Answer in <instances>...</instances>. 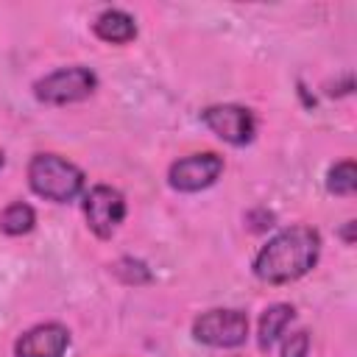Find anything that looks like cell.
<instances>
[{
  "label": "cell",
  "mask_w": 357,
  "mask_h": 357,
  "mask_svg": "<svg viewBox=\"0 0 357 357\" xmlns=\"http://www.w3.org/2000/svg\"><path fill=\"white\" fill-rule=\"evenodd\" d=\"M114 273H117L126 284H145V282H151V271L145 268V262L131 259V257L120 259V262L114 265Z\"/></svg>",
  "instance_id": "obj_13"
},
{
  "label": "cell",
  "mask_w": 357,
  "mask_h": 357,
  "mask_svg": "<svg viewBox=\"0 0 357 357\" xmlns=\"http://www.w3.org/2000/svg\"><path fill=\"white\" fill-rule=\"evenodd\" d=\"M321 254V237L310 226H290L271 237L254 257L257 279L268 284H287L315 268Z\"/></svg>",
  "instance_id": "obj_1"
},
{
  "label": "cell",
  "mask_w": 357,
  "mask_h": 357,
  "mask_svg": "<svg viewBox=\"0 0 357 357\" xmlns=\"http://www.w3.org/2000/svg\"><path fill=\"white\" fill-rule=\"evenodd\" d=\"M354 226H357V223H354V220H349V223H346V229H343V231H340V234H343V240H346V243H354Z\"/></svg>",
  "instance_id": "obj_15"
},
{
  "label": "cell",
  "mask_w": 357,
  "mask_h": 357,
  "mask_svg": "<svg viewBox=\"0 0 357 357\" xmlns=\"http://www.w3.org/2000/svg\"><path fill=\"white\" fill-rule=\"evenodd\" d=\"M92 31L98 39L103 42H112V45H126L137 36V22L131 14L120 11V8H106L95 22H92Z\"/></svg>",
  "instance_id": "obj_9"
},
{
  "label": "cell",
  "mask_w": 357,
  "mask_h": 357,
  "mask_svg": "<svg viewBox=\"0 0 357 357\" xmlns=\"http://www.w3.org/2000/svg\"><path fill=\"white\" fill-rule=\"evenodd\" d=\"M220 173H223V156L206 151V153H192V156L173 162L167 170V181L178 192H198V190L215 184V178Z\"/></svg>",
  "instance_id": "obj_6"
},
{
  "label": "cell",
  "mask_w": 357,
  "mask_h": 357,
  "mask_svg": "<svg viewBox=\"0 0 357 357\" xmlns=\"http://www.w3.org/2000/svg\"><path fill=\"white\" fill-rule=\"evenodd\" d=\"M28 184L31 190L56 204H67L81 195L84 190V173L73 162L56 156V153H36L28 165Z\"/></svg>",
  "instance_id": "obj_2"
},
{
  "label": "cell",
  "mask_w": 357,
  "mask_h": 357,
  "mask_svg": "<svg viewBox=\"0 0 357 357\" xmlns=\"http://www.w3.org/2000/svg\"><path fill=\"white\" fill-rule=\"evenodd\" d=\"M201 120L212 134H218L229 145H245L254 139V114L245 106L234 103H220V106H206L201 112Z\"/></svg>",
  "instance_id": "obj_7"
},
{
  "label": "cell",
  "mask_w": 357,
  "mask_h": 357,
  "mask_svg": "<svg viewBox=\"0 0 357 357\" xmlns=\"http://www.w3.org/2000/svg\"><path fill=\"white\" fill-rule=\"evenodd\" d=\"M98 78L89 67H61L45 78H39L33 84V95L42 103H53V106H64V103H75L84 100L95 92Z\"/></svg>",
  "instance_id": "obj_3"
},
{
  "label": "cell",
  "mask_w": 357,
  "mask_h": 357,
  "mask_svg": "<svg viewBox=\"0 0 357 357\" xmlns=\"http://www.w3.org/2000/svg\"><path fill=\"white\" fill-rule=\"evenodd\" d=\"M70 346V332L61 324H39L17 337V357H61Z\"/></svg>",
  "instance_id": "obj_8"
},
{
  "label": "cell",
  "mask_w": 357,
  "mask_h": 357,
  "mask_svg": "<svg viewBox=\"0 0 357 357\" xmlns=\"http://www.w3.org/2000/svg\"><path fill=\"white\" fill-rule=\"evenodd\" d=\"M326 190L335 192V195H343V198L354 195V190H357V167H354L351 159L335 162L329 167V173H326Z\"/></svg>",
  "instance_id": "obj_12"
},
{
  "label": "cell",
  "mask_w": 357,
  "mask_h": 357,
  "mask_svg": "<svg viewBox=\"0 0 357 357\" xmlns=\"http://www.w3.org/2000/svg\"><path fill=\"white\" fill-rule=\"evenodd\" d=\"M198 343L212 349H234L248 337V315L240 310H209L201 312L192 324Z\"/></svg>",
  "instance_id": "obj_4"
},
{
  "label": "cell",
  "mask_w": 357,
  "mask_h": 357,
  "mask_svg": "<svg viewBox=\"0 0 357 357\" xmlns=\"http://www.w3.org/2000/svg\"><path fill=\"white\" fill-rule=\"evenodd\" d=\"M0 167H3V153H0Z\"/></svg>",
  "instance_id": "obj_16"
},
{
  "label": "cell",
  "mask_w": 357,
  "mask_h": 357,
  "mask_svg": "<svg viewBox=\"0 0 357 357\" xmlns=\"http://www.w3.org/2000/svg\"><path fill=\"white\" fill-rule=\"evenodd\" d=\"M307 351H310V335L304 329H298V332L284 337L282 357H307Z\"/></svg>",
  "instance_id": "obj_14"
},
{
  "label": "cell",
  "mask_w": 357,
  "mask_h": 357,
  "mask_svg": "<svg viewBox=\"0 0 357 357\" xmlns=\"http://www.w3.org/2000/svg\"><path fill=\"white\" fill-rule=\"evenodd\" d=\"M296 310L290 304H273L262 312L259 318V349H271L276 343V337L284 332V326L293 321Z\"/></svg>",
  "instance_id": "obj_10"
},
{
  "label": "cell",
  "mask_w": 357,
  "mask_h": 357,
  "mask_svg": "<svg viewBox=\"0 0 357 357\" xmlns=\"http://www.w3.org/2000/svg\"><path fill=\"white\" fill-rule=\"evenodd\" d=\"M36 223V212L33 206L17 201V204H8L3 212H0V231L17 237V234H28Z\"/></svg>",
  "instance_id": "obj_11"
},
{
  "label": "cell",
  "mask_w": 357,
  "mask_h": 357,
  "mask_svg": "<svg viewBox=\"0 0 357 357\" xmlns=\"http://www.w3.org/2000/svg\"><path fill=\"white\" fill-rule=\"evenodd\" d=\"M84 215L89 229L106 240L114 234V229L123 223L126 218V198L120 190L109 187V184H95L86 195H84Z\"/></svg>",
  "instance_id": "obj_5"
}]
</instances>
